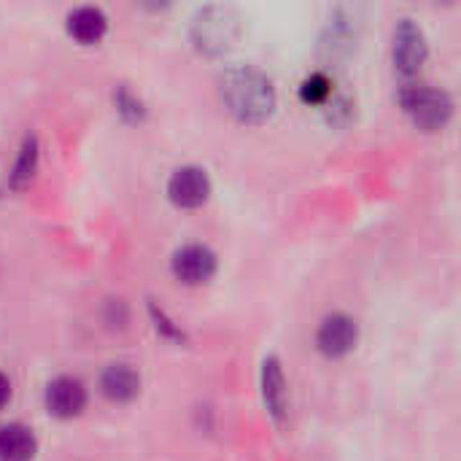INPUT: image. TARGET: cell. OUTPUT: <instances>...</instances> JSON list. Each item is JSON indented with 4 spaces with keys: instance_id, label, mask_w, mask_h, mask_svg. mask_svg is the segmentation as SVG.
<instances>
[{
    "instance_id": "obj_1",
    "label": "cell",
    "mask_w": 461,
    "mask_h": 461,
    "mask_svg": "<svg viewBox=\"0 0 461 461\" xmlns=\"http://www.w3.org/2000/svg\"><path fill=\"white\" fill-rule=\"evenodd\" d=\"M219 95L224 108L246 124H259L276 111L273 81L262 70L249 65L227 68L219 76Z\"/></svg>"
},
{
    "instance_id": "obj_2",
    "label": "cell",
    "mask_w": 461,
    "mask_h": 461,
    "mask_svg": "<svg viewBox=\"0 0 461 461\" xmlns=\"http://www.w3.org/2000/svg\"><path fill=\"white\" fill-rule=\"evenodd\" d=\"M400 105L411 116V122L419 130L435 132L443 130L454 116V100L446 89L427 86V84H411L400 92Z\"/></svg>"
},
{
    "instance_id": "obj_3",
    "label": "cell",
    "mask_w": 461,
    "mask_h": 461,
    "mask_svg": "<svg viewBox=\"0 0 461 461\" xmlns=\"http://www.w3.org/2000/svg\"><path fill=\"white\" fill-rule=\"evenodd\" d=\"M189 35L203 54H221L238 38V16L224 5H205L192 19Z\"/></svg>"
},
{
    "instance_id": "obj_4",
    "label": "cell",
    "mask_w": 461,
    "mask_h": 461,
    "mask_svg": "<svg viewBox=\"0 0 461 461\" xmlns=\"http://www.w3.org/2000/svg\"><path fill=\"white\" fill-rule=\"evenodd\" d=\"M392 57H394V70L402 76V78H413L419 76V70L424 68L427 57H429V46H427V35L424 30L419 27V22L413 19H400L397 27H394V49H392Z\"/></svg>"
},
{
    "instance_id": "obj_5",
    "label": "cell",
    "mask_w": 461,
    "mask_h": 461,
    "mask_svg": "<svg viewBox=\"0 0 461 461\" xmlns=\"http://www.w3.org/2000/svg\"><path fill=\"white\" fill-rule=\"evenodd\" d=\"M359 343V324L348 313H330L321 319L316 332V346L324 357L340 359L348 357Z\"/></svg>"
},
{
    "instance_id": "obj_6",
    "label": "cell",
    "mask_w": 461,
    "mask_h": 461,
    "mask_svg": "<svg viewBox=\"0 0 461 461\" xmlns=\"http://www.w3.org/2000/svg\"><path fill=\"white\" fill-rule=\"evenodd\" d=\"M170 267H173V276L189 286H197V284H205L216 276V267H219V259L216 254L203 246V243H186L181 246L173 259H170Z\"/></svg>"
},
{
    "instance_id": "obj_7",
    "label": "cell",
    "mask_w": 461,
    "mask_h": 461,
    "mask_svg": "<svg viewBox=\"0 0 461 461\" xmlns=\"http://www.w3.org/2000/svg\"><path fill=\"white\" fill-rule=\"evenodd\" d=\"M167 197L178 208H200L211 197V178L203 167L197 165H184L178 167L170 181H167Z\"/></svg>"
},
{
    "instance_id": "obj_8",
    "label": "cell",
    "mask_w": 461,
    "mask_h": 461,
    "mask_svg": "<svg viewBox=\"0 0 461 461\" xmlns=\"http://www.w3.org/2000/svg\"><path fill=\"white\" fill-rule=\"evenodd\" d=\"M259 386H262V400L276 424H284L289 419V384L284 375V367L278 357H267L262 362L259 373Z\"/></svg>"
},
{
    "instance_id": "obj_9",
    "label": "cell",
    "mask_w": 461,
    "mask_h": 461,
    "mask_svg": "<svg viewBox=\"0 0 461 461\" xmlns=\"http://www.w3.org/2000/svg\"><path fill=\"white\" fill-rule=\"evenodd\" d=\"M86 408V389L73 375H59L46 386V411L54 419H76Z\"/></svg>"
},
{
    "instance_id": "obj_10",
    "label": "cell",
    "mask_w": 461,
    "mask_h": 461,
    "mask_svg": "<svg viewBox=\"0 0 461 461\" xmlns=\"http://www.w3.org/2000/svg\"><path fill=\"white\" fill-rule=\"evenodd\" d=\"M68 32L78 43L92 46L108 32V16L97 5H78L68 14Z\"/></svg>"
},
{
    "instance_id": "obj_11",
    "label": "cell",
    "mask_w": 461,
    "mask_h": 461,
    "mask_svg": "<svg viewBox=\"0 0 461 461\" xmlns=\"http://www.w3.org/2000/svg\"><path fill=\"white\" fill-rule=\"evenodd\" d=\"M100 389L111 402H130L140 392V375L130 365H111L100 378Z\"/></svg>"
},
{
    "instance_id": "obj_12",
    "label": "cell",
    "mask_w": 461,
    "mask_h": 461,
    "mask_svg": "<svg viewBox=\"0 0 461 461\" xmlns=\"http://www.w3.org/2000/svg\"><path fill=\"white\" fill-rule=\"evenodd\" d=\"M38 451L35 435L22 424H8L0 429V461H32Z\"/></svg>"
},
{
    "instance_id": "obj_13",
    "label": "cell",
    "mask_w": 461,
    "mask_h": 461,
    "mask_svg": "<svg viewBox=\"0 0 461 461\" xmlns=\"http://www.w3.org/2000/svg\"><path fill=\"white\" fill-rule=\"evenodd\" d=\"M35 165H38V140L35 138H24V143L19 149V157H16V165H14V173H11V184L14 186H24L32 178Z\"/></svg>"
},
{
    "instance_id": "obj_14",
    "label": "cell",
    "mask_w": 461,
    "mask_h": 461,
    "mask_svg": "<svg viewBox=\"0 0 461 461\" xmlns=\"http://www.w3.org/2000/svg\"><path fill=\"white\" fill-rule=\"evenodd\" d=\"M332 81L324 73H311L303 84H300V100L308 105H324L332 97Z\"/></svg>"
},
{
    "instance_id": "obj_15",
    "label": "cell",
    "mask_w": 461,
    "mask_h": 461,
    "mask_svg": "<svg viewBox=\"0 0 461 461\" xmlns=\"http://www.w3.org/2000/svg\"><path fill=\"white\" fill-rule=\"evenodd\" d=\"M113 100H116V111H119L127 122H140V119H143L146 108H143V103H140L127 86H119V89L113 92Z\"/></svg>"
},
{
    "instance_id": "obj_16",
    "label": "cell",
    "mask_w": 461,
    "mask_h": 461,
    "mask_svg": "<svg viewBox=\"0 0 461 461\" xmlns=\"http://www.w3.org/2000/svg\"><path fill=\"white\" fill-rule=\"evenodd\" d=\"M149 311H151V319H154V324H157V332H162L165 338H170V340H184V332H181V327H176L170 319H167V313L162 311V308H157L154 303L149 305Z\"/></svg>"
},
{
    "instance_id": "obj_17",
    "label": "cell",
    "mask_w": 461,
    "mask_h": 461,
    "mask_svg": "<svg viewBox=\"0 0 461 461\" xmlns=\"http://www.w3.org/2000/svg\"><path fill=\"white\" fill-rule=\"evenodd\" d=\"M8 400H11V381L0 373V411L8 405Z\"/></svg>"
}]
</instances>
